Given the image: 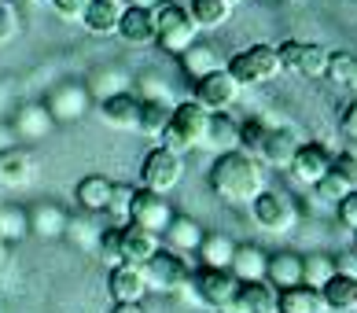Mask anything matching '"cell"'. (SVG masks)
Segmentation results:
<instances>
[{
    "mask_svg": "<svg viewBox=\"0 0 357 313\" xmlns=\"http://www.w3.org/2000/svg\"><path fill=\"white\" fill-rule=\"evenodd\" d=\"M354 236H357V232H354ZM354 251H357V243H354Z\"/></svg>",
    "mask_w": 357,
    "mask_h": 313,
    "instance_id": "cell-52",
    "label": "cell"
},
{
    "mask_svg": "<svg viewBox=\"0 0 357 313\" xmlns=\"http://www.w3.org/2000/svg\"><path fill=\"white\" fill-rule=\"evenodd\" d=\"M335 211H339V221H342V225H347L350 232H357V188L342 195V199L335 203Z\"/></svg>",
    "mask_w": 357,
    "mask_h": 313,
    "instance_id": "cell-43",
    "label": "cell"
},
{
    "mask_svg": "<svg viewBox=\"0 0 357 313\" xmlns=\"http://www.w3.org/2000/svg\"><path fill=\"white\" fill-rule=\"evenodd\" d=\"M332 277H335V262L328 254H306L302 258V284H306V288L321 291Z\"/></svg>",
    "mask_w": 357,
    "mask_h": 313,
    "instance_id": "cell-33",
    "label": "cell"
},
{
    "mask_svg": "<svg viewBox=\"0 0 357 313\" xmlns=\"http://www.w3.org/2000/svg\"><path fill=\"white\" fill-rule=\"evenodd\" d=\"M266 133H269V122H266V119H247V122H240V148H243L247 155H258Z\"/></svg>",
    "mask_w": 357,
    "mask_h": 313,
    "instance_id": "cell-36",
    "label": "cell"
},
{
    "mask_svg": "<svg viewBox=\"0 0 357 313\" xmlns=\"http://www.w3.org/2000/svg\"><path fill=\"white\" fill-rule=\"evenodd\" d=\"M287 169L298 181H306V185H317L324 174H332V151H328L324 144H298Z\"/></svg>",
    "mask_w": 357,
    "mask_h": 313,
    "instance_id": "cell-14",
    "label": "cell"
},
{
    "mask_svg": "<svg viewBox=\"0 0 357 313\" xmlns=\"http://www.w3.org/2000/svg\"><path fill=\"white\" fill-rule=\"evenodd\" d=\"M148 277V291H162V295H177L192 277V266L184 262V254L177 251H158L148 266H140Z\"/></svg>",
    "mask_w": 357,
    "mask_h": 313,
    "instance_id": "cell-7",
    "label": "cell"
},
{
    "mask_svg": "<svg viewBox=\"0 0 357 313\" xmlns=\"http://www.w3.org/2000/svg\"><path fill=\"white\" fill-rule=\"evenodd\" d=\"M122 11H126V0H89L82 22L92 37H114Z\"/></svg>",
    "mask_w": 357,
    "mask_h": 313,
    "instance_id": "cell-16",
    "label": "cell"
},
{
    "mask_svg": "<svg viewBox=\"0 0 357 313\" xmlns=\"http://www.w3.org/2000/svg\"><path fill=\"white\" fill-rule=\"evenodd\" d=\"M332 174H339L350 188H357V155H354V151H339V155H332Z\"/></svg>",
    "mask_w": 357,
    "mask_h": 313,
    "instance_id": "cell-41",
    "label": "cell"
},
{
    "mask_svg": "<svg viewBox=\"0 0 357 313\" xmlns=\"http://www.w3.org/2000/svg\"><path fill=\"white\" fill-rule=\"evenodd\" d=\"M4 258H8V240L0 236V266H4Z\"/></svg>",
    "mask_w": 357,
    "mask_h": 313,
    "instance_id": "cell-49",
    "label": "cell"
},
{
    "mask_svg": "<svg viewBox=\"0 0 357 313\" xmlns=\"http://www.w3.org/2000/svg\"><path fill=\"white\" fill-rule=\"evenodd\" d=\"M232 254H236V243L225 236V232H210L199 243V262L203 266H214V269H229L232 266Z\"/></svg>",
    "mask_w": 357,
    "mask_h": 313,
    "instance_id": "cell-32",
    "label": "cell"
},
{
    "mask_svg": "<svg viewBox=\"0 0 357 313\" xmlns=\"http://www.w3.org/2000/svg\"><path fill=\"white\" fill-rule=\"evenodd\" d=\"M206 129H210V111L199 107L195 100H184L174 107V114H169V122L162 129V148L177 151V155H188L195 148H203Z\"/></svg>",
    "mask_w": 357,
    "mask_h": 313,
    "instance_id": "cell-2",
    "label": "cell"
},
{
    "mask_svg": "<svg viewBox=\"0 0 357 313\" xmlns=\"http://www.w3.org/2000/svg\"><path fill=\"white\" fill-rule=\"evenodd\" d=\"M232 303L240 313H276V288L269 280H243Z\"/></svg>",
    "mask_w": 357,
    "mask_h": 313,
    "instance_id": "cell-21",
    "label": "cell"
},
{
    "mask_svg": "<svg viewBox=\"0 0 357 313\" xmlns=\"http://www.w3.org/2000/svg\"><path fill=\"white\" fill-rule=\"evenodd\" d=\"M33 181V155L26 148L0 151V188H22Z\"/></svg>",
    "mask_w": 357,
    "mask_h": 313,
    "instance_id": "cell-20",
    "label": "cell"
},
{
    "mask_svg": "<svg viewBox=\"0 0 357 313\" xmlns=\"http://www.w3.org/2000/svg\"><path fill=\"white\" fill-rule=\"evenodd\" d=\"M276 313H328V310H324V298L317 288L295 284V288L276 291Z\"/></svg>",
    "mask_w": 357,
    "mask_h": 313,
    "instance_id": "cell-25",
    "label": "cell"
},
{
    "mask_svg": "<svg viewBox=\"0 0 357 313\" xmlns=\"http://www.w3.org/2000/svg\"><path fill=\"white\" fill-rule=\"evenodd\" d=\"M162 232H166V243L174 247L177 254H184V251H199V243H203V236H206V232L195 225L192 217H177V214H174V221H169Z\"/></svg>",
    "mask_w": 357,
    "mask_h": 313,
    "instance_id": "cell-30",
    "label": "cell"
},
{
    "mask_svg": "<svg viewBox=\"0 0 357 313\" xmlns=\"http://www.w3.org/2000/svg\"><path fill=\"white\" fill-rule=\"evenodd\" d=\"M232 15V4L229 0H192L188 4V19L203 30H214V26H225Z\"/></svg>",
    "mask_w": 357,
    "mask_h": 313,
    "instance_id": "cell-31",
    "label": "cell"
},
{
    "mask_svg": "<svg viewBox=\"0 0 357 313\" xmlns=\"http://www.w3.org/2000/svg\"><path fill=\"white\" fill-rule=\"evenodd\" d=\"M266 280L273 284L276 291L302 284V258H298V254H291V251L269 254V262H266Z\"/></svg>",
    "mask_w": 357,
    "mask_h": 313,
    "instance_id": "cell-27",
    "label": "cell"
},
{
    "mask_svg": "<svg viewBox=\"0 0 357 313\" xmlns=\"http://www.w3.org/2000/svg\"><path fill=\"white\" fill-rule=\"evenodd\" d=\"M266 262H269V254L261 251V247L255 243H243V247H236V254H232V277L236 280H266Z\"/></svg>",
    "mask_w": 357,
    "mask_h": 313,
    "instance_id": "cell-28",
    "label": "cell"
},
{
    "mask_svg": "<svg viewBox=\"0 0 357 313\" xmlns=\"http://www.w3.org/2000/svg\"><path fill=\"white\" fill-rule=\"evenodd\" d=\"M111 295L114 303H144V295H148V277H144L140 266H114L111 269Z\"/></svg>",
    "mask_w": 357,
    "mask_h": 313,
    "instance_id": "cell-17",
    "label": "cell"
},
{
    "mask_svg": "<svg viewBox=\"0 0 357 313\" xmlns=\"http://www.w3.org/2000/svg\"><path fill=\"white\" fill-rule=\"evenodd\" d=\"M203 148H214V151H240V122L229 119V114H210V129H206V140Z\"/></svg>",
    "mask_w": 357,
    "mask_h": 313,
    "instance_id": "cell-29",
    "label": "cell"
},
{
    "mask_svg": "<svg viewBox=\"0 0 357 313\" xmlns=\"http://www.w3.org/2000/svg\"><path fill=\"white\" fill-rule=\"evenodd\" d=\"M298 144H302V140H298V133H295L291 125H273V122H269V133H266V140H261V148H258L255 159H258L261 166L287 169L291 159H295V148H298Z\"/></svg>",
    "mask_w": 357,
    "mask_h": 313,
    "instance_id": "cell-13",
    "label": "cell"
},
{
    "mask_svg": "<svg viewBox=\"0 0 357 313\" xmlns=\"http://www.w3.org/2000/svg\"><path fill=\"white\" fill-rule=\"evenodd\" d=\"M30 232V217L22 211H0V236L4 240H22Z\"/></svg>",
    "mask_w": 357,
    "mask_h": 313,
    "instance_id": "cell-37",
    "label": "cell"
},
{
    "mask_svg": "<svg viewBox=\"0 0 357 313\" xmlns=\"http://www.w3.org/2000/svg\"><path fill=\"white\" fill-rule=\"evenodd\" d=\"M174 114V103L166 96H140V119H137V133L144 137H162V129Z\"/></svg>",
    "mask_w": 357,
    "mask_h": 313,
    "instance_id": "cell-24",
    "label": "cell"
},
{
    "mask_svg": "<svg viewBox=\"0 0 357 313\" xmlns=\"http://www.w3.org/2000/svg\"><path fill=\"white\" fill-rule=\"evenodd\" d=\"M210 188L221 203L229 206H250L261 192L269 188L266 166L247 151H225L210 169Z\"/></svg>",
    "mask_w": 357,
    "mask_h": 313,
    "instance_id": "cell-1",
    "label": "cell"
},
{
    "mask_svg": "<svg viewBox=\"0 0 357 313\" xmlns=\"http://www.w3.org/2000/svg\"><path fill=\"white\" fill-rule=\"evenodd\" d=\"M118 243H122V262H129V266H148L151 258L162 251L158 232L137 225V221H126V225L118 229Z\"/></svg>",
    "mask_w": 357,
    "mask_h": 313,
    "instance_id": "cell-12",
    "label": "cell"
},
{
    "mask_svg": "<svg viewBox=\"0 0 357 313\" xmlns=\"http://www.w3.org/2000/svg\"><path fill=\"white\" fill-rule=\"evenodd\" d=\"M118 37L126 45H151L155 41V11L126 4L122 19H118Z\"/></svg>",
    "mask_w": 357,
    "mask_h": 313,
    "instance_id": "cell-18",
    "label": "cell"
},
{
    "mask_svg": "<svg viewBox=\"0 0 357 313\" xmlns=\"http://www.w3.org/2000/svg\"><path fill=\"white\" fill-rule=\"evenodd\" d=\"M276 52H280L284 70H295V74H302V77H324V74H328V56H332V52L321 48V45L284 41Z\"/></svg>",
    "mask_w": 357,
    "mask_h": 313,
    "instance_id": "cell-10",
    "label": "cell"
},
{
    "mask_svg": "<svg viewBox=\"0 0 357 313\" xmlns=\"http://www.w3.org/2000/svg\"><path fill=\"white\" fill-rule=\"evenodd\" d=\"M240 82L229 74V70H214V74H206V77H199L195 82V103L199 107H206L210 114H221V111H229L236 100H240Z\"/></svg>",
    "mask_w": 357,
    "mask_h": 313,
    "instance_id": "cell-9",
    "label": "cell"
},
{
    "mask_svg": "<svg viewBox=\"0 0 357 313\" xmlns=\"http://www.w3.org/2000/svg\"><path fill=\"white\" fill-rule=\"evenodd\" d=\"M52 8H56L63 19H82L85 8H89V0H52Z\"/></svg>",
    "mask_w": 357,
    "mask_h": 313,
    "instance_id": "cell-44",
    "label": "cell"
},
{
    "mask_svg": "<svg viewBox=\"0 0 357 313\" xmlns=\"http://www.w3.org/2000/svg\"><path fill=\"white\" fill-rule=\"evenodd\" d=\"M129 199H133V188H129V185H114V188H111L107 214L118 217V221H129Z\"/></svg>",
    "mask_w": 357,
    "mask_h": 313,
    "instance_id": "cell-40",
    "label": "cell"
},
{
    "mask_svg": "<svg viewBox=\"0 0 357 313\" xmlns=\"http://www.w3.org/2000/svg\"><path fill=\"white\" fill-rule=\"evenodd\" d=\"M19 33V11L11 8V0H0V45L11 41Z\"/></svg>",
    "mask_w": 357,
    "mask_h": 313,
    "instance_id": "cell-42",
    "label": "cell"
},
{
    "mask_svg": "<svg viewBox=\"0 0 357 313\" xmlns=\"http://www.w3.org/2000/svg\"><path fill=\"white\" fill-rule=\"evenodd\" d=\"M129 221L151 229V232H162L169 221H174V206L166 203V195H158L151 188H133V199H129Z\"/></svg>",
    "mask_w": 357,
    "mask_h": 313,
    "instance_id": "cell-11",
    "label": "cell"
},
{
    "mask_svg": "<svg viewBox=\"0 0 357 313\" xmlns=\"http://www.w3.org/2000/svg\"><path fill=\"white\" fill-rule=\"evenodd\" d=\"M332 262H335V273H347V277H357V251H350V254H335Z\"/></svg>",
    "mask_w": 357,
    "mask_h": 313,
    "instance_id": "cell-45",
    "label": "cell"
},
{
    "mask_svg": "<svg viewBox=\"0 0 357 313\" xmlns=\"http://www.w3.org/2000/svg\"><path fill=\"white\" fill-rule=\"evenodd\" d=\"M225 70H229L240 85H266L284 70V63H280V52L273 45H255V48L236 52Z\"/></svg>",
    "mask_w": 357,
    "mask_h": 313,
    "instance_id": "cell-4",
    "label": "cell"
},
{
    "mask_svg": "<svg viewBox=\"0 0 357 313\" xmlns=\"http://www.w3.org/2000/svg\"><path fill=\"white\" fill-rule=\"evenodd\" d=\"M67 225H70V221L63 217L56 206H48V203L37 206V211L30 214V229L37 232V236H63V232H67Z\"/></svg>",
    "mask_w": 357,
    "mask_h": 313,
    "instance_id": "cell-35",
    "label": "cell"
},
{
    "mask_svg": "<svg viewBox=\"0 0 357 313\" xmlns=\"http://www.w3.org/2000/svg\"><path fill=\"white\" fill-rule=\"evenodd\" d=\"M287 4H306V0H287Z\"/></svg>",
    "mask_w": 357,
    "mask_h": 313,
    "instance_id": "cell-50",
    "label": "cell"
},
{
    "mask_svg": "<svg viewBox=\"0 0 357 313\" xmlns=\"http://www.w3.org/2000/svg\"><path fill=\"white\" fill-rule=\"evenodd\" d=\"M321 298H324L328 313H357V277L335 273V277L321 288Z\"/></svg>",
    "mask_w": 357,
    "mask_h": 313,
    "instance_id": "cell-23",
    "label": "cell"
},
{
    "mask_svg": "<svg viewBox=\"0 0 357 313\" xmlns=\"http://www.w3.org/2000/svg\"><path fill=\"white\" fill-rule=\"evenodd\" d=\"M111 188H114V181H107L103 174H89V177L77 181L74 199H77V206H82L85 214H103L107 203H111Z\"/></svg>",
    "mask_w": 357,
    "mask_h": 313,
    "instance_id": "cell-22",
    "label": "cell"
},
{
    "mask_svg": "<svg viewBox=\"0 0 357 313\" xmlns=\"http://www.w3.org/2000/svg\"><path fill=\"white\" fill-rule=\"evenodd\" d=\"M85 107H89V93H85L82 85H59L56 93L45 100L48 119H56V122H74V119H82Z\"/></svg>",
    "mask_w": 357,
    "mask_h": 313,
    "instance_id": "cell-15",
    "label": "cell"
},
{
    "mask_svg": "<svg viewBox=\"0 0 357 313\" xmlns=\"http://www.w3.org/2000/svg\"><path fill=\"white\" fill-rule=\"evenodd\" d=\"M250 211H255V221L266 232H291V229H295V221H298L295 199H291L287 192H273V188L261 192L258 199L250 203Z\"/></svg>",
    "mask_w": 357,
    "mask_h": 313,
    "instance_id": "cell-8",
    "label": "cell"
},
{
    "mask_svg": "<svg viewBox=\"0 0 357 313\" xmlns=\"http://www.w3.org/2000/svg\"><path fill=\"white\" fill-rule=\"evenodd\" d=\"M313 188H317V195H321L324 203H332V206H335V203H339V199H342V195H347V192H354V188H350L347 181L339 177V174H324V177L317 181Z\"/></svg>",
    "mask_w": 357,
    "mask_h": 313,
    "instance_id": "cell-38",
    "label": "cell"
},
{
    "mask_svg": "<svg viewBox=\"0 0 357 313\" xmlns=\"http://www.w3.org/2000/svg\"><path fill=\"white\" fill-rule=\"evenodd\" d=\"M129 4H133V8H148V11H155L158 4H162V0H129Z\"/></svg>",
    "mask_w": 357,
    "mask_h": 313,
    "instance_id": "cell-48",
    "label": "cell"
},
{
    "mask_svg": "<svg viewBox=\"0 0 357 313\" xmlns=\"http://www.w3.org/2000/svg\"><path fill=\"white\" fill-rule=\"evenodd\" d=\"M155 45L166 56H181L188 45H195V22L188 19V11L162 0L155 8Z\"/></svg>",
    "mask_w": 357,
    "mask_h": 313,
    "instance_id": "cell-5",
    "label": "cell"
},
{
    "mask_svg": "<svg viewBox=\"0 0 357 313\" xmlns=\"http://www.w3.org/2000/svg\"><path fill=\"white\" fill-rule=\"evenodd\" d=\"M111 313H148V310H144V303H114Z\"/></svg>",
    "mask_w": 357,
    "mask_h": 313,
    "instance_id": "cell-47",
    "label": "cell"
},
{
    "mask_svg": "<svg viewBox=\"0 0 357 313\" xmlns=\"http://www.w3.org/2000/svg\"><path fill=\"white\" fill-rule=\"evenodd\" d=\"M324 77H332L342 89H357V56H350V52H332Z\"/></svg>",
    "mask_w": 357,
    "mask_h": 313,
    "instance_id": "cell-34",
    "label": "cell"
},
{
    "mask_svg": "<svg viewBox=\"0 0 357 313\" xmlns=\"http://www.w3.org/2000/svg\"><path fill=\"white\" fill-rule=\"evenodd\" d=\"M100 114L103 122H107L111 129H137V119H140V96L133 93H114V96H103L100 103Z\"/></svg>",
    "mask_w": 357,
    "mask_h": 313,
    "instance_id": "cell-19",
    "label": "cell"
},
{
    "mask_svg": "<svg viewBox=\"0 0 357 313\" xmlns=\"http://www.w3.org/2000/svg\"><path fill=\"white\" fill-rule=\"evenodd\" d=\"M184 177V155L169 151V148H155L140 166V188H151L158 195L174 192Z\"/></svg>",
    "mask_w": 357,
    "mask_h": 313,
    "instance_id": "cell-6",
    "label": "cell"
},
{
    "mask_svg": "<svg viewBox=\"0 0 357 313\" xmlns=\"http://www.w3.org/2000/svg\"><path fill=\"white\" fill-rule=\"evenodd\" d=\"M342 129H347V137H354V140H357V100L350 103L347 111H342Z\"/></svg>",
    "mask_w": 357,
    "mask_h": 313,
    "instance_id": "cell-46",
    "label": "cell"
},
{
    "mask_svg": "<svg viewBox=\"0 0 357 313\" xmlns=\"http://www.w3.org/2000/svg\"><path fill=\"white\" fill-rule=\"evenodd\" d=\"M100 258L103 266H122V243H118V229H103L100 232Z\"/></svg>",
    "mask_w": 357,
    "mask_h": 313,
    "instance_id": "cell-39",
    "label": "cell"
},
{
    "mask_svg": "<svg viewBox=\"0 0 357 313\" xmlns=\"http://www.w3.org/2000/svg\"><path fill=\"white\" fill-rule=\"evenodd\" d=\"M229 4H232V8H236V4H240V0H229Z\"/></svg>",
    "mask_w": 357,
    "mask_h": 313,
    "instance_id": "cell-51",
    "label": "cell"
},
{
    "mask_svg": "<svg viewBox=\"0 0 357 313\" xmlns=\"http://www.w3.org/2000/svg\"><path fill=\"white\" fill-rule=\"evenodd\" d=\"M236 288H240V280L232 277V269H214V266H195L188 284L177 291L184 295L188 303L195 306H206V310H225L236 298Z\"/></svg>",
    "mask_w": 357,
    "mask_h": 313,
    "instance_id": "cell-3",
    "label": "cell"
},
{
    "mask_svg": "<svg viewBox=\"0 0 357 313\" xmlns=\"http://www.w3.org/2000/svg\"><path fill=\"white\" fill-rule=\"evenodd\" d=\"M181 67H184V74H188L192 82H199V77L221 70L225 63H221V56H218V48H214V45L195 41V45H188V48L181 52Z\"/></svg>",
    "mask_w": 357,
    "mask_h": 313,
    "instance_id": "cell-26",
    "label": "cell"
}]
</instances>
